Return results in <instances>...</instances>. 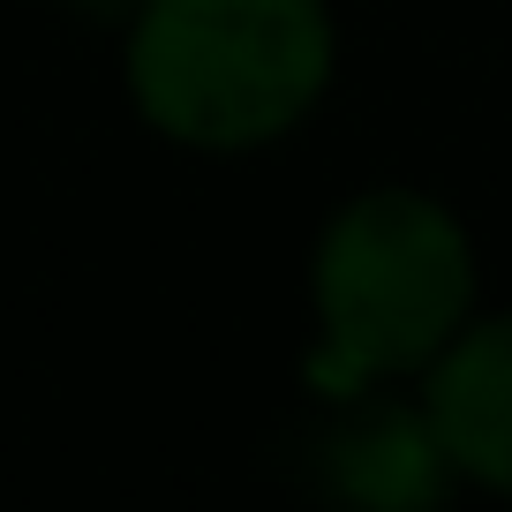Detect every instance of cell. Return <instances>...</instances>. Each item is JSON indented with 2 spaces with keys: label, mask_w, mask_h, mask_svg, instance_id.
<instances>
[{
  "label": "cell",
  "mask_w": 512,
  "mask_h": 512,
  "mask_svg": "<svg viewBox=\"0 0 512 512\" xmlns=\"http://www.w3.org/2000/svg\"><path fill=\"white\" fill-rule=\"evenodd\" d=\"M339 31L324 0H136L121 76L181 151H264L332 91Z\"/></svg>",
  "instance_id": "obj_1"
},
{
  "label": "cell",
  "mask_w": 512,
  "mask_h": 512,
  "mask_svg": "<svg viewBox=\"0 0 512 512\" xmlns=\"http://www.w3.org/2000/svg\"><path fill=\"white\" fill-rule=\"evenodd\" d=\"M324 482H332L339 497H354V505L422 512L460 475H452V460H445V445H437L422 400L400 407V400H362V392H354L347 422L324 437Z\"/></svg>",
  "instance_id": "obj_4"
},
{
  "label": "cell",
  "mask_w": 512,
  "mask_h": 512,
  "mask_svg": "<svg viewBox=\"0 0 512 512\" xmlns=\"http://www.w3.org/2000/svg\"><path fill=\"white\" fill-rule=\"evenodd\" d=\"M309 302V392L354 400L384 377H422L475 317V241L422 189H362L317 234Z\"/></svg>",
  "instance_id": "obj_2"
},
{
  "label": "cell",
  "mask_w": 512,
  "mask_h": 512,
  "mask_svg": "<svg viewBox=\"0 0 512 512\" xmlns=\"http://www.w3.org/2000/svg\"><path fill=\"white\" fill-rule=\"evenodd\" d=\"M422 415L452 475L512 497V317H467L452 347L422 369Z\"/></svg>",
  "instance_id": "obj_3"
}]
</instances>
